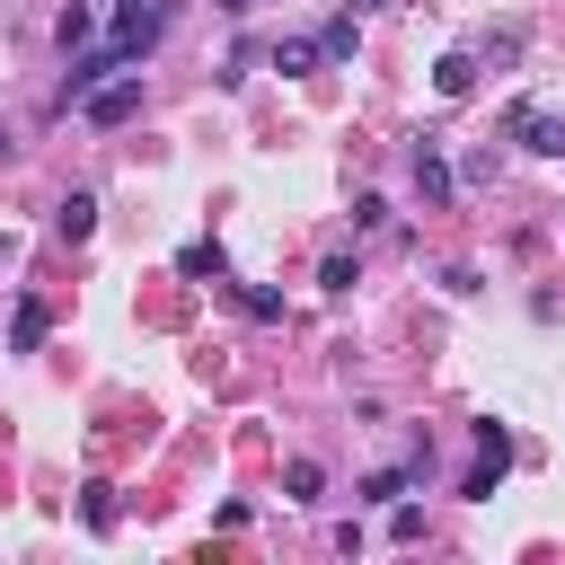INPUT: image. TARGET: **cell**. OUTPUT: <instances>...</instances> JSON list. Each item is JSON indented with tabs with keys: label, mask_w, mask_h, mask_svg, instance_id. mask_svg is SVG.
<instances>
[{
	"label": "cell",
	"mask_w": 565,
	"mask_h": 565,
	"mask_svg": "<svg viewBox=\"0 0 565 565\" xmlns=\"http://www.w3.org/2000/svg\"><path fill=\"white\" fill-rule=\"evenodd\" d=\"M406 486H415V477H406V468H371V477H362V486H353V494H362V503H397V494H406Z\"/></svg>",
	"instance_id": "cell-15"
},
{
	"label": "cell",
	"mask_w": 565,
	"mask_h": 565,
	"mask_svg": "<svg viewBox=\"0 0 565 565\" xmlns=\"http://www.w3.org/2000/svg\"><path fill=\"white\" fill-rule=\"evenodd\" d=\"M177 274H185V282H221L230 265H221V247H212V238H194V247L177 256Z\"/></svg>",
	"instance_id": "cell-11"
},
{
	"label": "cell",
	"mask_w": 565,
	"mask_h": 565,
	"mask_svg": "<svg viewBox=\"0 0 565 565\" xmlns=\"http://www.w3.org/2000/svg\"><path fill=\"white\" fill-rule=\"evenodd\" d=\"M477 459H494V468H512V433H503L494 415H477Z\"/></svg>",
	"instance_id": "cell-17"
},
{
	"label": "cell",
	"mask_w": 565,
	"mask_h": 565,
	"mask_svg": "<svg viewBox=\"0 0 565 565\" xmlns=\"http://www.w3.org/2000/svg\"><path fill=\"white\" fill-rule=\"evenodd\" d=\"M79 521H88V530H115V486H106V477L79 486Z\"/></svg>",
	"instance_id": "cell-14"
},
{
	"label": "cell",
	"mask_w": 565,
	"mask_h": 565,
	"mask_svg": "<svg viewBox=\"0 0 565 565\" xmlns=\"http://www.w3.org/2000/svg\"><path fill=\"white\" fill-rule=\"evenodd\" d=\"M318 53H327V62H335V71H344V62H353V53H362V26H353V9H344V18H327V26H318Z\"/></svg>",
	"instance_id": "cell-8"
},
{
	"label": "cell",
	"mask_w": 565,
	"mask_h": 565,
	"mask_svg": "<svg viewBox=\"0 0 565 565\" xmlns=\"http://www.w3.org/2000/svg\"><path fill=\"white\" fill-rule=\"evenodd\" d=\"M503 141H521V150H539V159H565V115L539 106V97H521V106L503 115Z\"/></svg>",
	"instance_id": "cell-1"
},
{
	"label": "cell",
	"mask_w": 565,
	"mask_h": 565,
	"mask_svg": "<svg viewBox=\"0 0 565 565\" xmlns=\"http://www.w3.org/2000/svg\"><path fill=\"white\" fill-rule=\"evenodd\" d=\"M159 26H168V9H159V0H115V35H106V44H115L124 62H141V53L159 44Z\"/></svg>",
	"instance_id": "cell-2"
},
{
	"label": "cell",
	"mask_w": 565,
	"mask_h": 565,
	"mask_svg": "<svg viewBox=\"0 0 565 565\" xmlns=\"http://www.w3.org/2000/svg\"><path fill=\"white\" fill-rule=\"evenodd\" d=\"M9 256H18V238H9V230H0V265H9Z\"/></svg>",
	"instance_id": "cell-21"
},
{
	"label": "cell",
	"mask_w": 565,
	"mask_h": 565,
	"mask_svg": "<svg viewBox=\"0 0 565 565\" xmlns=\"http://www.w3.org/2000/svg\"><path fill=\"white\" fill-rule=\"evenodd\" d=\"M282 494H291V503H318V494H327V468H318V459H291V468H282Z\"/></svg>",
	"instance_id": "cell-13"
},
{
	"label": "cell",
	"mask_w": 565,
	"mask_h": 565,
	"mask_svg": "<svg viewBox=\"0 0 565 565\" xmlns=\"http://www.w3.org/2000/svg\"><path fill=\"white\" fill-rule=\"evenodd\" d=\"M53 35H62V53H79V44L97 35V0H71V9L53 18Z\"/></svg>",
	"instance_id": "cell-9"
},
{
	"label": "cell",
	"mask_w": 565,
	"mask_h": 565,
	"mask_svg": "<svg viewBox=\"0 0 565 565\" xmlns=\"http://www.w3.org/2000/svg\"><path fill=\"white\" fill-rule=\"evenodd\" d=\"M353 282H362L353 256H327V265H318V291H353Z\"/></svg>",
	"instance_id": "cell-18"
},
{
	"label": "cell",
	"mask_w": 565,
	"mask_h": 565,
	"mask_svg": "<svg viewBox=\"0 0 565 565\" xmlns=\"http://www.w3.org/2000/svg\"><path fill=\"white\" fill-rule=\"evenodd\" d=\"M221 9H230V18H247V9H256V0H221Z\"/></svg>",
	"instance_id": "cell-22"
},
{
	"label": "cell",
	"mask_w": 565,
	"mask_h": 565,
	"mask_svg": "<svg viewBox=\"0 0 565 565\" xmlns=\"http://www.w3.org/2000/svg\"><path fill=\"white\" fill-rule=\"evenodd\" d=\"M274 71H282V79H309V71H327L318 35H282V44H274Z\"/></svg>",
	"instance_id": "cell-6"
},
{
	"label": "cell",
	"mask_w": 565,
	"mask_h": 565,
	"mask_svg": "<svg viewBox=\"0 0 565 565\" xmlns=\"http://www.w3.org/2000/svg\"><path fill=\"white\" fill-rule=\"evenodd\" d=\"M494 477H503V468H494V459H477V468L459 477V494H468V503H486V494H494Z\"/></svg>",
	"instance_id": "cell-19"
},
{
	"label": "cell",
	"mask_w": 565,
	"mask_h": 565,
	"mask_svg": "<svg viewBox=\"0 0 565 565\" xmlns=\"http://www.w3.org/2000/svg\"><path fill=\"white\" fill-rule=\"evenodd\" d=\"M415 194H424V212H441V203L459 194V177H450V159H441V141H415Z\"/></svg>",
	"instance_id": "cell-5"
},
{
	"label": "cell",
	"mask_w": 565,
	"mask_h": 565,
	"mask_svg": "<svg viewBox=\"0 0 565 565\" xmlns=\"http://www.w3.org/2000/svg\"><path fill=\"white\" fill-rule=\"evenodd\" d=\"M79 115H88V124H106V132H115V124H132V115H141V71H115L106 88H88V97H79Z\"/></svg>",
	"instance_id": "cell-3"
},
{
	"label": "cell",
	"mask_w": 565,
	"mask_h": 565,
	"mask_svg": "<svg viewBox=\"0 0 565 565\" xmlns=\"http://www.w3.org/2000/svg\"><path fill=\"white\" fill-rule=\"evenodd\" d=\"M433 88H441V97H468V88H477V53H441V62H433Z\"/></svg>",
	"instance_id": "cell-10"
},
{
	"label": "cell",
	"mask_w": 565,
	"mask_h": 565,
	"mask_svg": "<svg viewBox=\"0 0 565 565\" xmlns=\"http://www.w3.org/2000/svg\"><path fill=\"white\" fill-rule=\"evenodd\" d=\"M115 71H132V62H124V53H115V44H97V53H88V44H79V53H71V79H62V106H79V97H88V88H106V79H115Z\"/></svg>",
	"instance_id": "cell-4"
},
{
	"label": "cell",
	"mask_w": 565,
	"mask_h": 565,
	"mask_svg": "<svg viewBox=\"0 0 565 565\" xmlns=\"http://www.w3.org/2000/svg\"><path fill=\"white\" fill-rule=\"evenodd\" d=\"M44 327H53V318H44V300H18V318H9V344H18V353H35V344H44Z\"/></svg>",
	"instance_id": "cell-12"
},
{
	"label": "cell",
	"mask_w": 565,
	"mask_h": 565,
	"mask_svg": "<svg viewBox=\"0 0 565 565\" xmlns=\"http://www.w3.org/2000/svg\"><path fill=\"white\" fill-rule=\"evenodd\" d=\"M230 300H238L247 318H282V291H265V282H230Z\"/></svg>",
	"instance_id": "cell-16"
},
{
	"label": "cell",
	"mask_w": 565,
	"mask_h": 565,
	"mask_svg": "<svg viewBox=\"0 0 565 565\" xmlns=\"http://www.w3.org/2000/svg\"><path fill=\"white\" fill-rule=\"evenodd\" d=\"M53 230H62L71 247H79V238L97 230V194H88V185H79V194H62V203H53Z\"/></svg>",
	"instance_id": "cell-7"
},
{
	"label": "cell",
	"mask_w": 565,
	"mask_h": 565,
	"mask_svg": "<svg viewBox=\"0 0 565 565\" xmlns=\"http://www.w3.org/2000/svg\"><path fill=\"white\" fill-rule=\"evenodd\" d=\"M388 539H424V512L415 503H388Z\"/></svg>",
	"instance_id": "cell-20"
}]
</instances>
